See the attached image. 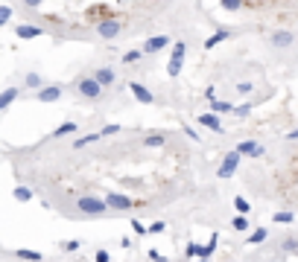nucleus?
<instances>
[{
	"label": "nucleus",
	"instance_id": "f03ea898",
	"mask_svg": "<svg viewBox=\"0 0 298 262\" xmlns=\"http://www.w3.org/2000/svg\"><path fill=\"white\" fill-rule=\"evenodd\" d=\"M272 172V198L298 207V146H293L284 158V164L278 169H269Z\"/></svg>",
	"mask_w": 298,
	"mask_h": 262
},
{
	"label": "nucleus",
	"instance_id": "7ed1b4c3",
	"mask_svg": "<svg viewBox=\"0 0 298 262\" xmlns=\"http://www.w3.org/2000/svg\"><path fill=\"white\" fill-rule=\"evenodd\" d=\"M18 257H21V260H38V254H30V251H21Z\"/></svg>",
	"mask_w": 298,
	"mask_h": 262
},
{
	"label": "nucleus",
	"instance_id": "f257e3e1",
	"mask_svg": "<svg viewBox=\"0 0 298 262\" xmlns=\"http://www.w3.org/2000/svg\"><path fill=\"white\" fill-rule=\"evenodd\" d=\"M172 3L175 0H24L35 21L53 30L65 33L94 30L102 38L143 33Z\"/></svg>",
	"mask_w": 298,
	"mask_h": 262
}]
</instances>
